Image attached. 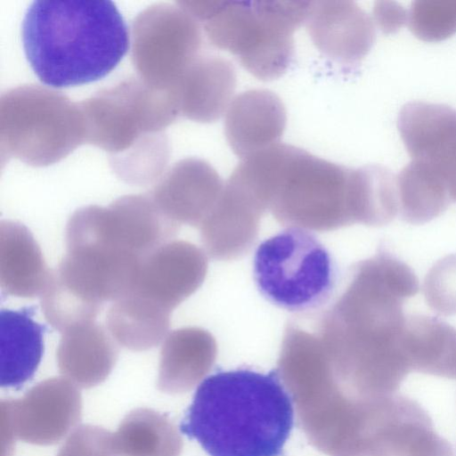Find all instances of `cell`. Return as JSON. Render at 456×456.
I'll list each match as a JSON object with an SVG mask.
<instances>
[{
    "mask_svg": "<svg viewBox=\"0 0 456 456\" xmlns=\"http://www.w3.org/2000/svg\"><path fill=\"white\" fill-rule=\"evenodd\" d=\"M284 387L276 370L217 371L198 387L180 430L209 456H281L294 422Z\"/></svg>",
    "mask_w": 456,
    "mask_h": 456,
    "instance_id": "cell-1",
    "label": "cell"
},
{
    "mask_svg": "<svg viewBox=\"0 0 456 456\" xmlns=\"http://www.w3.org/2000/svg\"><path fill=\"white\" fill-rule=\"evenodd\" d=\"M26 58L45 85L63 88L110 73L126 54L128 27L109 0H37L21 25Z\"/></svg>",
    "mask_w": 456,
    "mask_h": 456,
    "instance_id": "cell-2",
    "label": "cell"
},
{
    "mask_svg": "<svg viewBox=\"0 0 456 456\" xmlns=\"http://www.w3.org/2000/svg\"><path fill=\"white\" fill-rule=\"evenodd\" d=\"M270 210L282 225L327 232L362 220L359 169L282 143Z\"/></svg>",
    "mask_w": 456,
    "mask_h": 456,
    "instance_id": "cell-3",
    "label": "cell"
},
{
    "mask_svg": "<svg viewBox=\"0 0 456 456\" xmlns=\"http://www.w3.org/2000/svg\"><path fill=\"white\" fill-rule=\"evenodd\" d=\"M312 1H215L200 12L211 43L261 80L278 78L294 56V32Z\"/></svg>",
    "mask_w": 456,
    "mask_h": 456,
    "instance_id": "cell-4",
    "label": "cell"
},
{
    "mask_svg": "<svg viewBox=\"0 0 456 456\" xmlns=\"http://www.w3.org/2000/svg\"><path fill=\"white\" fill-rule=\"evenodd\" d=\"M254 280L273 305L310 314L330 299L336 267L324 245L310 231L289 227L266 239L254 256Z\"/></svg>",
    "mask_w": 456,
    "mask_h": 456,
    "instance_id": "cell-5",
    "label": "cell"
},
{
    "mask_svg": "<svg viewBox=\"0 0 456 456\" xmlns=\"http://www.w3.org/2000/svg\"><path fill=\"white\" fill-rule=\"evenodd\" d=\"M81 414V394L65 378L45 379L20 399L2 400V456H11L17 439L37 445L60 442L77 425Z\"/></svg>",
    "mask_w": 456,
    "mask_h": 456,
    "instance_id": "cell-6",
    "label": "cell"
},
{
    "mask_svg": "<svg viewBox=\"0 0 456 456\" xmlns=\"http://www.w3.org/2000/svg\"><path fill=\"white\" fill-rule=\"evenodd\" d=\"M207 272L202 249L189 241L172 240L142 261L131 290L172 312L201 286Z\"/></svg>",
    "mask_w": 456,
    "mask_h": 456,
    "instance_id": "cell-7",
    "label": "cell"
},
{
    "mask_svg": "<svg viewBox=\"0 0 456 456\" xmlns=\"http://www.w3.org/2000/svg\"><path fill=\"white\" fill-rule=\"evenodd\" d=\"M370 433L383 456H456L452 444L436 433L428 412L403 395L384 399Z\"/></svg>",
    "mask_w": 456,
    "mask_h": 456,
    "instance_id": "cell-8",
    "label": "cell"
},
{
    "mask_svg": "<svg viewBox=\"0 0 456 456\" xmlns=\"http://www.w3.org/2000/svg\"><path fill=\"white\" fill-rule=\"evenodd\" d=\"M265 210L243 188L228 179L215 207L199 227L206 253L216 260H233L255 244Z\"/></svg>",
    "mask_w": 456,
    "mask_h": 456,
    "instance_id": "cell-9",
    "label": "cell"
},
{
    "mask_svg": "<svg viewBox=\"0 0 456 456\" xmlns=\"http://www.w3.org/2000/svg\"><path fill=\"white\" fill-rule=\"evenodd\" d=\"M305 25L315 46L343 64L360 62L376 37L372 18L352 1H313Z\"/></svg>",
    "mask_w": 456,
    "mask_h": 456,
    "instance_id": "cell-10",
    "label": "cell"
},
{
    "mask_svg": "<svg viewBox=\"0 0 456 456\" xmlns=\"http://www.w3.org/2000/svg\"><path fill=\"white\" fill-rule=\"evenodd\" d=\"M287 112L281 98L267 89H249L234 96L224 113V134L241 159L281 142Z\"/></svg>",
    "mask_w": 456,
    "mask_h": 456,
    "instance_id": "cell-11",
    "label": "cell"
},
{
    "mask_svg": "<svg viewBox=\"0 0 456 456\" xmlns=\"http://www.w3.org/2000/svg\"><path fill=\"white\" fill-rule=\"evenodd\" d=\"M101 224L110 243L142 261L172 241L180 228L157 204L142 197L123 198L109 208H102Z\"/></svg>",
    "mask_w": 456,
    "mask_h": 456,
    "instance_id": "cell-12",
    "label": "cell"
},
{
    "mask_svg": "<svg viewBox=\"0 0 456 456\" xmlns=\"http://www.w3.org/2000/svg\"><path fill=\"white\" fill-rule=\"evenodd\" d=\"M216 356V341L208 330L198 327L173 330L160 350L159 390L172 395L191 390L211 370Z\"/></svg>",
    "mask_w": 456,
    "mask_h": 456,
    "instance_id": "cell-13",
    "label": "cell"
},
{
    "mask_svg": "<svg viewBox=\"0 0 456 456\" xmlns=\"http://www.w3.org/2000/svg\"><path fill=\"white\" fill-rule=\"evenodd\" d=\"M116 343L95 322L67 330L62 333L56 352L60 372L80 388L102 383L118 361Z\"/></svg>",
    "mask_w": 456,
    "mask_h": 456,
    "instance_id": "cell-14",
    "label": "cell"
},
{
    "mask_svg": "<svg viewBox=\"0 0 456 456\" xmlns=\"http://www.w3.org/2000/svg\"><path fill=\"white\" fill-rule=\"evenodd\" d=\"M52 270L30 231L16 221L0 222V286L10 296L40 297Z\"/></svg>",
    "mask_w": 456,
    "mask_h": 456,
    "instance_id": "cell-15",
    "label": "cell"
},
{
    "mask_svg": "<svg viewBox=\"0 0 456 456\" xmlns=\"http://www.w3.org/2000/svg\"><path fill=\"white\" fill-rule=\"evenodd\" d=\"M224 186L218 173L201 160H190L158 191L156 204L173 221L199 228Z\"/></svg>",
    "mask_w": 456,
    "mask_h": 456,
    "instance_id": "cell-16",
    "label": "cell"
},
{
    "mask_svg": "<svg viewBox=\"0 0 456 456\" xmlns=\"http://www.w3.org/2000/svg\"><path fill=\"white\" fill-rule=\"evenodd\" d=\"M33 308L0 312V385L19 387L36 372L44 352V327Z\"/></svg>",
    "mask_w": 456,
    "mask_h": 456,
    "instance_id": "cell-17",
    "label": "cell"
},
{
    "mask_svg": "<svg viewBox=\"0 0 456 456\" xmlns=\"http://www.w3.org/2000/svg\"><path fill=\"white\" fill-rule=\"evenodd\" d=\"M171 311L131 290L113 302L106 323L110 334L121 346L145 351L158 346L170 326Z\"/></svg>",
    "mask_w": 456,
    "mask_h": 456,
    "instance_id": "cell-18",
    "label": "cell"
},
{
    "mask_svg": "<svg viewBox=\"0 0 456 456\" xmlns=\"http://www.w3.org/2000/svg\"><path fill=\"white\" fill-rule=\"evenodd\" d=\"M118 456H180L183 439L167 415L148 408L131 411L113 434Z\"/></svg>",
    "mask_w": 456,
    "mask_h": 456,
    "instance_id": "cell-19",
    "label": "cell"
},
{
    "mask_svg": "<svg viewBox=\"0 0 456 456\" xmlns=\"http://www.w3.org/2000/svg\"><path fill=\"white\" fill-rule=\"evenodd\" d=\"M236 83V70L228 60L219 56L200 59L190 77L189 114L203 122L218 119L234 98Z\"/></svg>",
    "mask_w": 456,
    "mask_h": 456,
    "instance_id": "cell-20",
    "label": "cell"
},
{
    "mask_svg": "<svg viewBox=\"0 0 456 456\" xmlns=\"http://www.w3.org/2000/svg\"><path fill=\"white\" fill-rule=\"evenodd\" d=\"M41 307L47 322L61 334L95 321L102 305L91 301L66 284L52 270L40 295Z\"/></svg>",
    "mask_w": 456,
    "mask_h": 456,
    "instance_id": "cell-21",
    "label": "cell"
},
{
    "mask_svg": "<svg viewBox=\"0 0 456 456\" xmlns=\"http://www.w3.org/2000/svg\"><path fill=\"white\" fill-rule=\"evenodd\" d=\"M407 23L419 39L444 40L456 32V1H414L408 11Z\"/></svg>",
    "mask_w": 456,
    "mask_h": 456,
    "instance_id": "cell-22",
    "label": "cell"
},
{
    "mask_svg": "<svg viewBox=\"0 0 456 456\" xmlns=\"http://www.w3.org/2000/svg\"><path fill=\"white\" fill-rule=\"evenodd\" d=\"M56 456H118L113 434L92 425L77 427L69 436Z\"/></svg>",
    "mask_w": 456,
    "mask_h": 456,
    "instance_id": "cell-23",
    "label": "cell"
},
{
    "mask_svg": "<svg viewBox=\"0 0 456 456\" xmlns=\"http://www.w3.org/2000/svg\"><path fill=\"white\" fill-rule=\"evenodd\" d=\"M408 11L394 1H378L373 6L374 24L385 34L397 31L407 23Z\"/></svg>",
    "mask_w": 456,
    "mask_h": 456,
    "instance_id": "cell-24",
    "label": "cell"
},
{
    "mask_svg": "<svg viewBox=\"0 0 456 456\" xmlns=\"http://www.w3.org/2000/svg\"><path fill=\"white\" fill-rule=\"evenodd\" d=\"M99 208H100V207H99ZM99 208H98V221H99ZM99 225H100V224H99ZM100 229H101V227H100ZM101 232H102V231H101ZM102 235H103V234H102ZM104 238H105V237H104ZM110 244H111V243H110Z\"/></svg>",
    "mask_w": 456,
    "mask_h": 456,
    "instance_id": "cell-25",
    "label": "cell"
}]
</instances>
